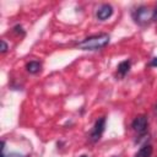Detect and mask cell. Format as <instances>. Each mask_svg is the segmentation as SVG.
<instances>
[{
  "instance_id": "6da1fadb",
  "label": "cell",
  "mask_w": 157,
  "mask_h": 157,
  "mask_svg": "<svg viewBox=\"0 0 157 157\" xmlns=\"http://www.w3.org/2000/svg\"><path fill=\"white\" fill-rule=\"evenodd\" d=\"M109 40L110 38L107 33H99L85 38L77 44V47L82 50H99L103 49L105 45H108Z\"/></svg>"
},
{
  "instance_id": "7a4b0ae2",
  "label": "cell",
  "mask_w": 157,
  "mask_h": 157,
  "mask_svg": "<svg viewBox=\"0 0 157 157\" xmlns=\"http://www.w3.org/2000/svg\"><path fill=\"white\" fill-rule=\"evenodd\" d=\"M155 16V10H151L150 7L146 6H140L132 12V18L137 25H147L153 20Z\"/></svg>"
},
{
  "instance_id": "3957f363",
  "label": "cell",
  "mask_w": 157,
  "mask_h": 157,
  "mask_svg": "<svg viewBox=\"0 0 157 157\" xmlns=\"http://www.w3.org/2000/svg\"><path fill=\"white\" fill-rule=\"evenodd\" d=\"M104 129H105V117H101L94 123V126H93V129H92V131L90 134L91 141L92 142H97L102 137V135L104 132Z\"/></svg>"
},
{
  "instance_id": "277c9868",
  "label": "cell",
  "mask_w": 157,
  "mask_h": 157,
  "mask_svg": "<svg viewBox=\"0 0 157 157\" xmlns=\"http://www.w3.org/2000/svg\"><path fill=\"white\" fill-rule=\"evenodd\" d=\"M131 126H132V129H134L135 131H137L139 134H145L146 130H147V126H148V119H147V117L144 115V114L137 115V117L132 120Z\"/></svg>"
},
{
  "instance_id": "5b68a950",
  "label": "cell",
  "mask_w": 157,
  "mask_h": 157,
  "mask_svg": "<svg viewBox=\"0 0 157 157\" xmlns=\"http://www.w3.org/2000/svg\"><path fill=\"white\" fill-rule=\"evenodd\" d=\"M113 15V7L109 4H103L99 6V9L97 10V18L99 21H105L107 18H109Z\"/></svg>"
},
{
  "instance_id": "8992f818",
  "label": "cell",
  "mask_w": 157,
  "mask_h": 157,
  "mask_svg": "<svg viewBox=\"0 0 157 157\" xmlns=\"http://www.w3.org/2000/svg\"><path fill=\"white\" fill-rule=\"evenodd\" d=\"M130 66H131L130 60H124V61H120V63L118 64V67H117L119 76H120V77H124V76H125V75L129 72Z\"/></svg>"
},
{
  "instance_id": "52a82bcc",
  "label": "cell",
  "mask_w": 157,
  "mask_h": 157,
  "mask_svg": "<svg viewBox=\"0 0 157 157\" xmlns=\"http://www.w3.org/2000/svg\"><path fill=\"white\" fill-rule=\"evenodd\" d=\"M42 69V64L39 61H36V60H32L29 63L26 64V70L29 72V74H37Z\"/></svg>"
},
{
  "instance_id": "ba28073f",
  "label": "cell",
  "mask_w": 157,
  "mask_h": 157,
  "mask_svg": "<svg viewBox=\"0 0 157 157\" xmlns=\"http://www.w3.org/2000/svg\"><path fill=\"white\" fill-rule=\"evenodd\" d=\"M152 151H153L152 146L146 144V145H144V146L135 153L134 157H150V156L152 155Z\"/></svg>"
},
{
  "instance_id": "9c48e42d",
  "label": "cell",
  "mask_w": 157,
  "mask_h": 157,
  "mask_svg": "<svg viewBox=\"0 0 157 157\" xmlns=\"http://www.w3.org/2000/svg\"><path fill=\"white\" fill-rule=\"evenodd\" d=\"M13 31L17 33V34H21V36H25V31H23V28H22V26H20V25H16L15 27H13Z\"/></svg>"
},
{
  "instance_id": "30bf717a",
  "label": "cell",
  "mask_w": 157,
  "mask_h": 157,
  "mask_svg": "<svg viewBox=\"0 0 157 157\" xmlns=\"http://www.w3.org/2000/svg\"><path fill=\"white\" fill-rule=\"evenodd\" d=\"M7 50V44L5 40H1V53H5Z\"/></svg>"
},
{
  "instance_id": "8fae6325",
  "label": "cell",
  "mask_w": 157,
  "mask_h": 157,
  "mask_svg": "<svg viewBox=\"0 0 157 157\" xmlns=\"http://www.w3.org/2000/svg\"><path fill=\"white\" fill-rule=\"evenodd\" d=\"M150 65H151V66H153V67H157V56L152 58V60L150 61Z\"/></svg>"
},
{
  "instance_id": "7c38bea8",
  "label": "cell",
  "mask_w": 157,
  "mask_h": 157,
  "mask_svg": "<svg viewBox=\"0 0 157 157\" xmlns=\"http://www.w3.org/2000/svg\"><path fill=\"white\" fill-rule=\"evenodd\" d=\"M6 157H26V156H22V155H20V153H10L9 156H6Z\"/></svg>"
},
{
  "instance_id": "4fadbf2b",
  "label": "cell",
  "mask_w": 157,
  "mask_h": 157,
  "mask_svg": "<svg viewBox=\"0 0 157 157\" xmlns=\"http://www.w3.org/2000/svg\"><path fill=\"white\" fill-rule=\"evenodd\" d=\"M153 20H155V21H157V7H156V10H155V16H153Z\"/></svg>"
},
{
  "instance_id": "5bb4252c",
  "label": "cell",
  "mask_w": 157,
  "mask_h": 157,
  "mask_svg": "<svg viewBox=\"0 0 157 157\" xmlns=\"http://www.w3.org/2000/svg\"><path fill=\"white\" fill-rule=\"evenodd\" d=\"M155 110H156V113H157V104H156V107H155Z\"/></svg>"
},
{
  "instance_id": "9a60e30c",
  "label": "cell",
  "mask_w": 157,
  "mask_h": 157,
  "mask_svg": "<svg viewBox=\"0 0 157 157\" xmlns=\"http://www.w3.org/2000/svg\"><path fill=\"white\" fill-rule=\"evenodd\" d=\"M80 157H87V156H86V155H82V156H80Z\"/></svg>"
}]
</instances>
